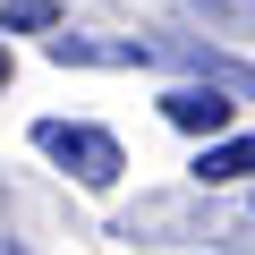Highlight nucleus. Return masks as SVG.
<instances>
[{
	"label": "nucleus",
	"instance_id": "20e7f679",
	"mask_svg": "<svg viewBox=\"0 0 255 255\" xmlns=\"http://www.w3.org/2000/svg\"><path fill=\"white\" fill-rule=\"evenodd\" d=\"M196 179H204V187H238V179H255V136H221V145H204V153H196Z\"/></svg>",
	"mask_w": 255,
	"mask_h": 255
},
{
	"label": "nucleus",
	"instance_id": "39448f33",
	"mask_svg": "<svg viewBox=\"0 0 255 255\" xmlns=\"http://www.w3.org/2000/svg\"><path fill=\"white\" fill-rule=\"evenodd\" d=\"M43 26H60L51 0H9V9H0V34H43Z\"/></svg>",
	"mask_w": 255,
	"mask_h": 255
},
{
	"label": "nucleus",
	"instance_id": "423d86ee",
	"mask_svg": "<svg viewBox=\"0 0 255 255\" xmlns=\"http://www.w3.org/2000/svg\"><path fill=\"white\" fill-rule=\"evenodd\" d=\"M204 9V26H221V34H255V0H196Z\"/></svg>",
	"mask_w": 255,
	"mask_h": 255
},
{
	"label": "nucleus",
	"instance_id": "0eeeda50",
	"mask_svg": "<svg viewBox=\"0 0 255 255\" xmlns=\"http://www.w3.org/2000/svg\"><path fill=\"white\" fill-rule=\"evenodd\" d=\"M213 77H230V85H255V68H221V60H204Z\"/></svg>",
	"mask_w": 255,
	"mask_h": 255
},
{
	"label": "nucleus",
	"instance_id": "7ed1b4c3",
	"mask_svg": "<svg viewBox=\"0 0 255 255\" xmlns=\"http://www.w3.org/2000/svg\"><path fill=\"white\" fill-rule=\"evenodd\" d=\"M230 111H238V102H230L221 85H170V94H162V119H170V128H187V136H221Z\"/></svg>",
	"mask_w": 255,
	"mask_h": 255
},
{
	"label": "nucleus",
	"instance_id": "f03ea898",
	"mask_svg": "<svg viewBox=\"0 0 255 255\" xmlns=\"http://www.w3.org/2000/svg\"><path fill=\"white\" fill-rule=\"evenodd\" d=\"M43 51L60 68H145V60H162L153 43H94V34H68V26H43Z\"/></svg>",
	"mask_w": 255,
	"mask_h": 255
},
{
	"label": "nucleus",
	"instance_id": "6e6552de",
	"mask_svg": "<svg viewBox=\"0 0 255 255\" xmlns=\"http://www.w3.org/2000/svg\"><path fill=\"white\" fill-rule=\"evenodd\" d=\"M0 85H9V43H0Z\"/></svg>",
	"mask_w": 255,
	"mask_h": 255
},
{
	"label": "nucleus",
	"instance_id": "f257e3e1",
	"mask_svg": "<svg viewBox=\"0 0 255 255\" xmlns=\"http://www.w3.org/2000/svg\"><path fill=\"white\" fill-rule=\"evenodd\" d=\"M34 153L43 162H60L77 187H119V170H128V153H119V136L111 128H94V119H34Z\"/></svg>",
	"mask_w": 255,
	"mask_h": 255
}]
</instances>
